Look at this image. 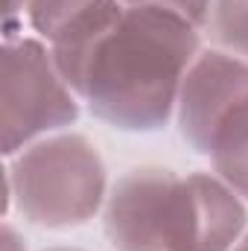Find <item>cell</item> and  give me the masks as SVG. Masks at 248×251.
<instances>
[{
  "instance_id": "8",
  "label": "cell",
  "mask_w": 248,
  "mask_h": 251,
  "mask_svg": "<svg viewBox=\"0 0 248 251\" xmlns=\"http://www.w3.org/2000/svg\"><path fill=\"white\" fill-rule=\"evenodd\" d=\"M204 29L231 56L248 62V0H213Z\"/></svg>"
},
{
  "instance_id": "7",
  "label": "cell",
  "mask_w": 248,
  "mask_h": 251,
  "mask_svg": "<svg viewBox=\"0 0 248 251\" xmlns=\"http://www.w3.org/2000/svg\"><path fill=\"white\" fill-rule=\"evenodd\" d=\"M105 3L108 0H29L26 18L41 38L56 44L62 35H67L73 26H79Z\"/></svg>"
},
{
  "instance_id": "2",
  "label": "cell",
  "mask_w": 248,
  "mask_h": 251,
  "mask_svg": "<svg viewBox=\"0 0 248 251\" xmlns=\"http://www.w3.org/2000/svg\"><path fill=\"white\" fill-rule=\"evenodd\" d=\"M248 225L243 199L219 176L134 167L105 199L114 251H234Z\"/></svg>"
},
{
  "instance_id": "13",
  "label": "cell",
  "mask_w": 248,
  "mask_h": 251,
  "mask_svg": "<svg viewBox=\"0 0 248 251\" xmlns=\"http://www.w3.org/2000/svg\"><path fill=\"white\" fill-rule=\"evenodd\" d=\"M47 251H82V249H47Z\"/></svg>"
},
{
  "instance_id": "5",
  "label": "cell",
  "mask_w": 248,
  "mask_h": 251,
  "mask_svg": "<svg viewBox=\"0 0 248 251\" xmlns=\"http://www.w3.org/2000/svg\"><path fill=\"white\" fill-rule=\"evenodd\" d=\"M248 102V62L222 50H204L184 73L178 91V131L193 152L210 155L222 123Z\"/></svg>"
},
{
  "instance_id": "1",
  "label": "cell",
  "mask_w": 248,
  "mask_h": 251,
  "mask_svg": "<svg viewBox=\"0 0 248 251\" xmlns=\"http://www.w3.org/2000/svg\"><path fill=\"white\" fill-rule=\"evenodd\" d=\"M50 50L97 120L123 131H158L170 123L184 73L198 56V29L164 9L108 0Z\"/></svg>"
},
{
  "instance_id": "4",
  "label": "cell",
  "mask_w": 248,
  "mask_h": 251,
  "mask_svg": "<svg viewBox=\"0 0 248 251\" xmlns=\"http://www.w3.org/2000/svg\"><path fill=\"white\" fill-rule=\"evenodd\" d=\"M79 100L62 76L53 50L35 38H6L0 50V128L12 158L35 137L76 123Z\"/></svg>"
},
{
  "instance_id": "10",
  "label": "cell",
  "mask_w": 248,
  "mask_h": 251,
  "mask_svg": "<svg viewBox=\"0 0 248 251\" xmlns=\"http://www.w3.org/2000/svg\"><path fill=\"white\" fill-rule=\"evenodd\" d=\"M0 243H3V251H26V246L21 243V237L15 234L12 225H3V237H0Z\"/></svg>"
},
{
  "instance_id": "11",
  "label": "cell",
  "mask_w": 248,
  "mask_h": 251,
  "mask_svg": "<svg viewBox=\"0 0 248 251\" xmlns=\"http://www.w3.org/2000/svg\"><path fill=\"white\" fill-rule=\"evenodd\" d=\"M26 3L29 0H6V21H12L21 9H26Z\"/></svg>"
},
{
  "instance_id": "12",
  "label": "cell",
  "mask_w": 248,
  "mask_h": 251,
  "mask_svg": "<svg viewBox=\"0 0 248 251\" xmlns=\"http://www.w3.org/2000/svg\"><path fill=\"white\" fill-rule=\"evenodd\" d=\"M234 251H248V234L240 240V243H237V246H234Z\"/></svg>"
},
{
  "instance_id": "6",
  "label": "cell",
  "mask_w": 248,
  "mask_h": 251,
  "mask_svg": "<svg viewBox=\"0 0 248 251\" xmlns=\"http://www.w3.org/2000/svg\"><path fill=\"white\" fill-rule=\"evenodd\" d=\"M210 161L213 173L240 199H248V102L240 105L216 131Z\"/></svg>"
},
{
  "instance_id": "9",
  "label": "cell",
  "mask_w": 248,
  "mask_h": 251,
  "mask_svg": "<svg viewBox=\"0 0 248 251\" xmlns=\"http://www.w3.org/2000/svg\"><path fill=\"white\" fill-rule=\"evenodd\" d=\"M120 3H125V6H152V9L173 12V15L184 18L187 24H193L198 32L207 26L210 6H213V0H120Z\"/></svg>"
},
{
  "instance_id": "3",
  "label": "cell",
  "mask_w": 248,
  "mask_h": 251,
  "mask_svg": "<svg viewBox=\"0 0 248 251\" xmlns=\"http://www.w3.org/2000/svg\"><path fill=\"white\" fill-rule=\"evenodd\" d=\"M105 161L85 134H56L29 143L6 167V210L47 231L91 222L105 204Z\"/></svg>"
}]
</instances>
